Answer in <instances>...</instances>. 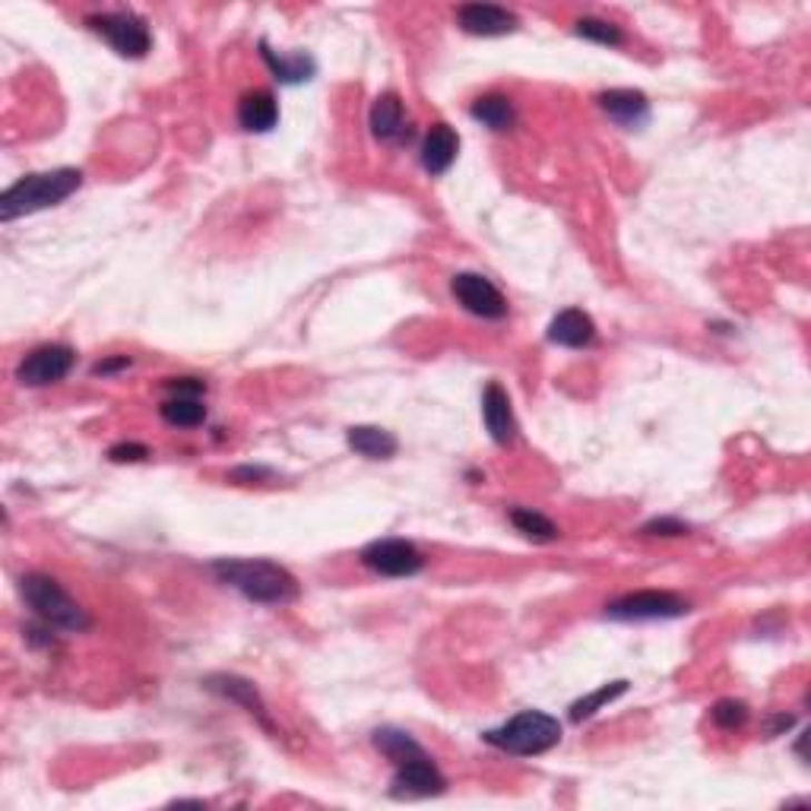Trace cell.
Returning <instances> with one entry per match:
<instances>
[{
	"instance_id": "1",
	"label": "cell",
	"mask_w": 811,
	"mask_h": 811,
	"mask_svg": "<svg viewBox=\"0 0 811 811\" xmlns=\"http://www.w3.org/2000/svg\"><path fill=\"white\" fill-rule=\"evenodd\" d=\"M212 574L219 583L238 590L245 600L257 605H286L298 600V581L291 577L283 564L264 562V558H222L212 564Z\"/></svg>"
},
{
	"instance_id": "2",
	"label": "cell",
	"mask_w": 811,
	"mask_h": 811,
	"mask_svg": "<svg viewBox=\"0 0 811 811\" xmlns=\"http://www.w3.org/2000/svg\"><path fill=\"white\" fill-rule=\"evenodd\" d=\"M80 185H83V171H77V168H55V171H42V175H26L13 188L3 190L0 219L13 222L20 216H29V212L58 207L70 194H77Z\"/></svg>"
},
{
	"instance_id": "3",
	"label": "cell",
	"mask_w": 811,
	"mask_h": 811,
	"mask_svg": "<svg viewBox=\"0 0 811 811\" xmlns=\"http://www.w3.org/2000/svg\"><path fill=\"white\" fill-rule=\"evenodd\" d=\"M492 749L507 751L514 758H536L552 751L562 742V723L542 710H523L514 720H507L504 726L488 729L482 735Z\"/></svg>"
},
{
	"instance_id": "4",
	"label": "cell",
	"mask_w": 811,
	"mask_h": 811,
	"mask_svg": "<svg viewBox=\"0 0 811 811\" xmlns=\"http://www.w3.org/2000/svg\"><path fill=\"white\" fill-rule=\"evenodd\" d=\"M20 596L22 603L32 609V615L48 627H58V631H86L89 627V615L86 609L61 583L48 574H26L20 581Z\"/></svg>"
},
{
	"instance_id": "5",
	"label": "cell",
	"mask_w": 811,
	"mask_h": 811,
	"mask_svg": "<svg viewBox=\"0 0 811 811\" xmlns=\"http://www.w3.org/2000/svg\"><path fill=\"white\" fill-rule=\"evenodd\" d=\"M86 26L102 36L105 42L111 44L121 58L130 61H140L149 55L152 48V36H149V26L144 17L130 13V10H115V13H92L86 17Z\"/></svg>"
},
{
	"instance_id": "6",
	"label": "cell",
	"mask_w": 811,
	"mask_h": 811,
	"mask_svg": "<svg viewBox=\"0 0 811 811\" xmlns=\"http://www.w3.org/2000/svg\"><path fill=\"white\" fill-rule=\"evenodd\" d=\"M688 600L679 593H666V590H641V593H627L622 600L605 605V615L615 622H669V619H682L688 615Z\"/></svg>"
},
{
	"instance_id": "7",
	"label": "cell",
	"mask_w": 811,
	"mask_h": 811,
	"mask_svg": "<svg viewBox=\"0 0 811 811\" xmlns=\"http://www.w3.org/2000/svg\"><path fill=\"white\" fill-rule=\"evenodd\" d=\"M362 564L380 577H413L425 567V558L413 542L375 540L362 548Z\"/></svg>"
},
{
	"instance_id": "8",
	"label": "cell",
	"mask_w": 811,
	"mask_h": 811,
	"mask_svg": "<svg viewBox=\"0 0 811 811\" xmlns=\"http://www.w3.org/2000/svg\"><path fill=\"white\" fill-rule=\"evenodd\" d=\"M73 362H77V353L70 346L48 343V346H39L22 358L20 368H17V380L26 387H48V384H58L70 375Z\"/></svg>"
},
{
	"instance_id": "9",
	"label": "cell",
	"mask_w": 811,
	"mask_h": 811,
	"mask_svg": "<svg viewBox=\"0 0 811 811\" xmlns=\"http://www.w3.org/2000/svg\"><path fill=\"white\" fill-rule=\"evenodd\" d=\"M451 291H454V298H457L466 311L476 314L482 320H501V317H507V298L482 273H457L451 279Z\"/></svg>"
},
{
	"instance_id": "10",
	"label": "cell",
	"mask_w": 811,
	"mask_h": 811,
	"mask_svg": "<svg viewBox=\"0 0 811 811\" xmlns=\"http://www.w3.org/2000/svg\"><path fill=\"white\" fill-rule=\"evenodd\" d=\"M444 790H447V780L437 770L435 761L428 758V751L406 761V764H396L394 780H390L394 799H432Z\"/></svg>"
},
{
	"instance_id": "11",
	"label": "cell",
	"mask_w": 811,
	"mask_h": 811,
	"mask_svg": "<svg viewBox=\"0 0 811 811\" xmlns=\"http://www.w3.org/2000/svg\"><path fill=\"white\" fill-rule=\"evenodd\" d=\"M457 22L463 32L478 39H501L517 29V17L495 3H463L457 7Z\"/></svg>"
},
{
	"instance_id": "12",
	"label": "cell",
	"mask_w": 811,
	"mask_h": 811,
	"mask_svg": "<svg viewBox=\"0 0 811 811\" xmlns=\"http://www.w3.org/2000/svg\"><path fill=\"white\" fill-rule=\"evenodd\" d=\"M204 685H207L212 694H219V698L231 701V704H241V708L248 710L250 716L267 729V732H276V726H273L270 720V710H267V704H264V698H260V691L254 688V682L241 679V675L219 672V675H209Z\"/></svg>"
},
{
	"instance_id": "13",
	"label": "cell",
	"mask_w": 811,
	"mask_h": 811,
	"mask_svg": "<svg viewBox=\"0 0 811 811\" xmlns=\"http://www.w3.org/2000/svg\"><path fill=\"white\" fill-rule=\"evenodd\" d=\"M482 422H485V432L501 447H507L517 437V418L511 409V396L495 380L485 384V390H482Z\"/></svg>"
},
{
	"instance_id": "14",
	"label": "cell",
	"mask_w": 811,
	"mask_h": 811,
	"mask_svg": "<svg viewBox=\"0 0 811 811\" xmlns=\"http://www.w3.org/2000/svg\"><path fill=\"white\" fill-rule=\"evenodd\" d=\"M368 125H372V133L380 144H403L409 137L406 111H403V102H399L396 92L377 96L375 105H372V115H368Z\"/></svg>"
},
{
	"instance_id": "15",
	"label": "cell",
	"mask_w": 811,
	"mask_h": 811,
	"mask_svg": "<svg viewBox=\"0 0 811 811\" xmlns=\"http://www.w3.org/2000/svg\"><path fill=\"white\" fill-rule=\"evenodd\" d=\"M600 108L615 125L627 127V130L644 127L646 118H650V102L637 89H609L600 96Z\"/></svg>"
},
{
	"instance_id": "16",
	"label": "cell",
	"mask_w": 811,
	"mask_h": 811,
	"mask_svg": "<svg viewBox=\"0 0 811 811\" xmlns=\"http://www.w3.org/2000/svg\"><path fill=\"white\" fill-rule=\"evenodd\" d=\"M548 339L564 349H586L596 339V324L581 308H567V311L555 314V320L548 324Z\"/></svg>"
},
{
	"instance_id": "17",
	"label": "cell",
	"mask_w": 811,
	"mask_h": 811,
	"mask_svg": "<svg viewBox=\"0 0 811 811\" xmlns=\"http://www.w3.org/2000/svg\"><path fill=\"white\" fill-rule=\"evenodd\" d=\"M459 137L451 125H435L422 140V168L428 175H444L457 162Z\"/></svg>"
},
{
	"instance_id": "18",
	"label": "cell",
	"mask_w": 811,
	"mask_h": 811,
	"mask_svg": "<svg viewBox=\"0 0 811 811\" xmlns=\"http://www.w3.org/2000/svg\"><path fill=\"white\" fill-rule=\"evenodd\" d=\"M279 121V102L267 89H254L238 102V125L248 133H267Z\"/></svg>"
},
{
	"instance_id": "19",
	"label": "cell",
	"mask_w": 811,
	"mask_h": 811,
	"mask_svg": "<svg viewBox=\"0 0 811 811\" xmlns=\"http://www.w3.org/2000/svg\"><path fill=\"white\" fill-rule=\"evenodd\" d=\"M346 444H349V451L365 459H390L399 451V441L387 428H377V425H353L346 432Z\"/></svg>"
},
{
	"instance_id": "20",
	"label": "cell",
	"mask_w": 811,
	"mask_h": 811,
	"mask_svg": "<svg viewBox=\"0 0 811 811\" xmlns=\"http://www.w3.org/2000/svg\"><path fill=\"white\" fill-rule=\"evenodd\" d=\"M260 58H264V63L270 67L273 77L286 86L305 83V80H311L314 70H317V63H314L308 55H291V58H283V55L270 51V44L267 42H260Z\"/></svg>"
},
{
	"instance_id": "21",
	"label": "cell",
	"mask_w": 811,
	"mask_h": 811,
	"mask_svg": "<svg viewBox=\"0 0 811 811\" xmlns=\"http://www.w3.org/2000/svg\"><path fill=\"white\" fill-rule=\"evenodd\" d=\"M372 742H375V749L390 761V764H406V761H413L418 754H425V749L418 745L416 739L406 732V729H394V726H384V729H375V735H372Z\"/></svg>"
},
{
	"instance_id": "22",
	"label": "cell",
	"mask_w": 811,
	"mask_h": 811,
	"mask_svg": "<svg viewBox=\"0 0 811 811\" xmlns=\"http://www.w3.org/2000/svg\"><path fill=\"white\" fill-rule=\"evenodd\" d=\"M159 416L166 418L171 428H197V425L207 422V406H204L200 396L171 394L166 403L159 406Z\"/></svg>"
},
{
	"instance_id": "23",
	"label": "cell",
	"mask_w": 811,
	"mask_h": 811,
	"mask_svg": "<svg viewBox=\"0 0 811 811\" xmlns=\"http://www.w3.org/2000/svg\"><path fill=\"white\" fill-rule=\"evenodd\" d=\"M469 115H473V121L492 127V130H507L517 121L514 102L507 96H482V99L469 105Z\"/></svg>"
},
{
	"instance_id": "24",
	"label": "cell",
	"mask_w": 811,
	"mask_h": 811,
	"mask_svg": "<svg viewBox=\"0 0 811 811\" xmlns=\"http://www.w3.org/2000/svg\"><path fill=\"white\" fill-rule=\"evenodd\" d=\"M624 691H627V682H609V685L596 688L593 694H583L581 701H574L571 704V720L574 723H583V720H590V716H596L600 710L609 708L612 701H619Z\"/></svg>"
},
{
	"instance_id": "25",
	"label": "cell",
	"mask_w": 811,
	"mask_h": 811,
	"mask_svg": "<svg viewBox=\"0 0 811 811\" xmlns=\"http://www.w3.org/2000/svg\"><path fill=\"white\" fill-rule=\"evenodd\" d=\"M511 523L517 526V533H523L526 540H533V542L558 540V526L548 521L545 514L533 511V507H514V511H511Z\"/></svg>"
},
{
	"instance_id": "26",
	"label": "cell",
	"mask_w": 811,
	"mask_h": 811,
	"mask_svg": "<svg viewBox=\"0 0 811 811\" xmlns=\"http://www.w3.org/2000/svg\"><path fill=\"white\" fill-rule=\"evenodd\" d=\"M574 32L586 39V42L605 44V48H619L624 44V32L609 20H596V17H583V20L574 22Z\"/></svg>"
},
{
	"instance_id": "27",
	"label": "cell",
	"mask_w": 811,
	"mask_h": 811,
	"mask_svg": "<svg viewBox=\"0 0 811 811\" xmlns=\"http://www.w3.org/2000/svg\"><path fill=\"white\" fill-rule=\"evenodd\" d=\"M710 720H713L720 729H739L745 720H749V704H745V701H735V698L716 701L713 710H710Z\"/></svg>"
},
{
	"instance_id": "28",
	"label": "cell",
	"mask_w": 811,
	"mask_h": 811,
	"mask_svg": "<svg viewBox=\"0 0 811 811\" xmlns=\"http://www.w3.org/2000/svg\"><path fill=\"white\" fill-rule=\"evenodd\" d=\"M149 447L146 444H137V441H121V444H115L111 451H108V459L111 463H144L149 459Z\"/></svg>"
},
{
	"instance_id": "29",
	"label": "cell",
	"mask_w": 811,
	"mask_h": 811,
	"mask_svg": "<svg viewBox=\"0 0 811 811\" xmlns=\"http://www.w3.org/2000/svg\"><path fill=\"white\" fill-rule=\"evenodd\" d=\"M641 533L644 536H685L688 523L675 521V517H656V521L646 523Z\"/></svg>"
},
{
	"instance_id": "30",
	"label": "cell",
	"mask_w": 811,
	"mask_h": 811,
	"mask_svg": "<svg viewBox=\"0 0 811 811\" xmlns=\"http://www.w3.org/2000/svg\"><path fill=\"white\" fill-rule=\"evenodd\" d=\"M267 478H273V469H267V466H238V469H231L229 473V482H235V485L267 482Z\"/></svg>"
},
{
	"instance_id": "31",
	"label": "cell",
	"mask_w": 811,
	"mask_h": 811,
	"mask_svg": "<svg viewBox=\"0 0 811 811\" xmlns=\"http://www.w3.org/2000/svg\"><path fill=\"white\" fill-rule=\"evenodd\" d=\"M127 365H130V358H127V355H121L118 362H99V365H96L92 372H96V375H108V372H118V368H127Z\"/></svg>"
}]
</instances>
